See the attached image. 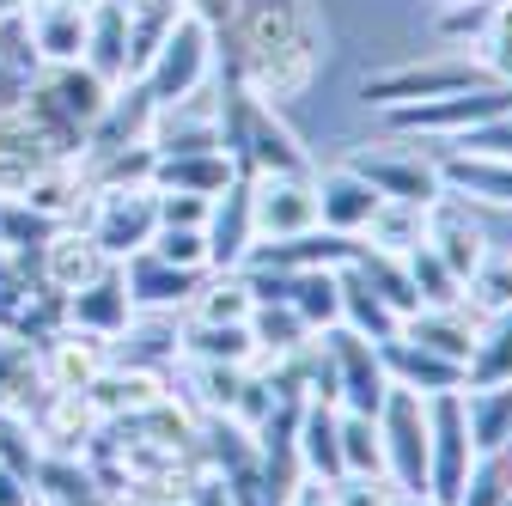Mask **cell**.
<instances>
[{
    "instance_id": "obj_1",
    "label": "cell",
    "mask_w": 512,
    "mask_h": 506,
    "mask_svg": "<svg viewBox=\"0 0 512 506\" xmlns=\"http://www.w3.org/2000/svg\"><path fill=\"white\" fill-rule=\"evenodd\" d=\"M488 86V74L476 68V55H427V61H397V68H378L360 80V104L366 110H403V104H427V98H452Z\"/></svg>"
},
{
    "instance_id": "obj_2",
    "label": "cell",
    "mask_w": 512,
    "mask_h": 506,
    "mask_svg": "<svg viewBox=\"0 0 512 506\" xmlns=\"http://www.w3.org/2000/svg\"><path fill=\"white\" fill-rule=\"evenodd\" d=\"M378 439H384V476L403 500H427V397L391 385L378 403Z\"/></svg>"
},
{
    "instance_id": "obj_3",
    "label": "cell",
    "mask_w": 512,
    "mask_h": 506,
    "mask_svg": "<svg viewBox=\"0 0 512 506\" xmlns=\"http://www.w3.org/2000/svg\"><path fill=\"white\" fill-rule=\"evenodd\" d=\"M476 470V446L464 427V391L427 397V506H458Z\"/></svg>"
},
{
    "instance_id": "obj_4",
    "label": "cell",
    "mask_w": 512,
    "mask_h": 506,
    "mask_svg": "<svg viewBox=\"0 0 512 506\" xmlns=\"http://www.w3.org/2000/svg\"><path fill=\"white\" fill-rule=\"evenodd\" d=\"M317 80V37L311 25H299L293 37L269 43V49H244L238 55V86L269 104V110H287L293 98H305V86Z\"/></svg>"
},
{
    "instance_id": "obj_5",
    "label": "cell",
    "mask_w": 512,
    "mask_h": 506,
    "mask_svg": "<svg viewBox=\"0 0 512 506\" xmlns=\"http://www.w3.org/2000/svg\"><path fill=\"white\" fill-rule=\"evenodd\" d=\"M208 74H214V31H208L202 19L177 13V25L165 31V43L153 49V61L141 68L135 86L147 92V104H171V98H183V92H196Z\"/></svg>"
},
{
    "instance_id": "obj_6",
    "label": "cell",
    "mask_w": 512,
    "mask_h": 506,
    "mask_svg": "<svg viewBox=\"0 0 512 506\" xmlns=\"http://www.w3.org/2000/svg\"><path fill=\"white\" fill-rule=\"evenodd\" d=\"M86 232L110 263L141 257L159 232V189H92L86 202Z\"/></svg>"
},
{
    "instance_id": "obj_7",
    "label": "cell",
    "mask_w": 512,
    "mask_h": 506,
    "mask_svg": "<svg viewBox=\"0 0 512 506\" xmlns=\"http://www.w3.org/2000/svg\"><path fill=\"white\" fill-rule=\"evenodd\" d=\"M250 220H256V244L317 232V171H263V177H250Z\"/></svg>"
},
{
    "instance_id": "obj_8",
    "label": "cell",
    "mask_w": 512,
    "mask_h": 506,
    "mask_svg": "<svg viewBox=\"0 0 512 506\" xmlns=\"http://www.w3.org/2000/svg\"><path fill=\"white\" fill-rule=\"evenodd\" d=\"M348 165L378 189L384 202H409V208H433L445 196V183H439V165L433 153H403L397 141H384V147H354Z\"/></svg>"
},
{
    "instance_id": "obj_9",
    "label": "cell",
    "mask_w": 512,
    "mask_h": 506,
    "mask_svg": "<svg viewBox=\"0 0 512 506\" xmlns=\"http://www.w3.org/2000/svg\"><path fill=\"white\" fill-rule=\"evenodd\" d=\"M324 354H330V372H336V409H354V415H378L391 378H384V360H378V342L354 336V330H324Z\"/></svg>"
},
{
    "instance_id": "obj_10",
    "label": "cell",
    "mask_w": 512,
    "mask_h": 506,
    "mask_svg": "<svg viewBox=\"0 0 512 506\" xmlns=\"http://www.w3.org/2000/svg\"><path fill=\"white\" fill-rule=\"evenodd\" d=\"M421 244L433 250V257L452 269L458 281H470L476 275V263L488 257V232H482V220L470 214V202H458V196H439L433 208H427V232H421Z\"/></svg>"
},
{
    "instance_id": "obj_11",
    "label": "cell",
    "mask_w": 512,
    "mask_h": 506,
    "mask_svg": "<svg viewBox=\"0 0 512 506\" xmlns=\"http://www.w3.org/2000/svg\"><path fill=\"white\" fill-rule=\"evenodd\" d=\"M445 196L476 202V208H506L512 214V159H488V153H458V147H439L433 153Z\"/></svg>"
},
{
    "instance_id": "obj_12",
    "label": "cell",
    "mask_w": 512,
    "mask_h": 506,
    "mask_svg": "<svg viewBox=\"0 0 512 506\" xmlns=\"http://www.w3.org/2000/svg\"><path fill=\"white\" fill-rule=\"evenodd\" d=\"M208 269H244V257L256 250V220H250V177L238 171L220 196L208 202Z\"/></svg>"
},
{
    "instance_id": "obj_13",
    "label": "cell",
    "mask_w": 512,
    "mask_h": 506,
    "mask_svg": "<svg viewBox=\"0 0 512 506\" xmlns=\"http://www.w3.org/2000/svg\"><path fill=\"white\" fill-rule=\"evenodd\" d=\"M116 263L98 250V238L86 232V226H61L49 244H43V287L49 293H61V299H74V293H86L92 281H104Z\"/></svg>"
},
{
    "instance_id": "obj_14",
    "label": "cell",
    "mask_w": 512,
    "mask_h": 506,
    "mask_svg": "<svg viewBox=\"0 0 512 506\" xmlns=\"http://www.w3.org/2000/svg\"><path fill=\"white\" fill-rule=\"evenodd\" d=\"M378 202H384V196H378V189H372L354 165H336V171L317 177V226H324V232L360 238V232L372 226Z\"/></svg>"
},
{
    "instance_id": "obj_15",
    "label": "cell",
    "mask_w": 512,
    "mask_h": 506,
    "mask_svg": "<svg viewBox=\"0 0 512 506\" xmlns=\"http://www.w3.org/2000/svg\"><path fill=\"white\" fill-rule=\"evenodd\" d=\"M378 360H384V378H391V385H403V391H415V397L464 391V366L445 360V354H433V348H421V342H409V336L378 342Z\"/></svg>"
},
{
    "instance_id": "obj_16",
    "label": "cell",
    "mask_w": 512,
    "mask_h": 506,
    "mask_svg": "<svg viewBox=\"0 0 512 506\" xmlns=\"http://www.w3.org/2000/svg\"><path fill=\"white\" fill-rule=\"evenodd\" d=\"M202 275H208V269H171V263H159L153 250H141V257L122 263V281H128V299H135V311H165V318H171L177 305L189 311V299H196Z\"/></svg>"
},
{
    "instance_id": "obj_17",
    "label": "cell",
    "mask_w": 512,
    "mask_h": 506,
    "mask_svg": "<svg viewBox=\"0 0 512 506\" xmlns=\"http://www.w3.org/2000/svg\"><path fill=\"white\" fill-rule=\"evenodd\" d=\"M37 372L49 378V391H92L98 378L110 372L104 336H86V330H61V336H49Z\"/></svg>"
},
{
    "instance_id": "obj_18",
    "label": "cell",
    "mask_w": 512,
    "mask_h": 506,
    "mask_svg": "<svg viewBox=\"0 0 512 506\" xmlns=\"http://www.w3.org/2000/svg\"><path fill=\"white\" fill-rule=\"evenodd\" d=\"M25 31H31L37 61H49V68H68V61L86 55V13H74L68 0H31Z\"/></svg>"
},
{
    "instance_id": "obj_19",
    "label": "cell",
    "mask_w": 512,
    "mask_h": 506,
    "mask_svg": "<svg viewBox=\"0 0 512 506\" xmlns=\"http://www.w3.org/2000/svg\"><path fill=\"white\" fill-rule=\"evenodd\" d=\"M68 324L74 330H86V336H122L128 324H135V299H128V281H122V263L104 275V281H92L86 293H74L68 299Z\"/></svg>"
},
{
    "instance_id": "obj_20",
    "label": "cell",
    "mask_w": 512,
    "mask_h": 506,
    "mask_svg": "<svg viewBox=\"0 0 512 506\" xmlns=\"http://www.w3.org/2000/svg\"><path fill=\"white\" fill-rule=\"evenodd\" d=\"M299 464L311 482L342 476V409L336 403H299Z\"/></svg>"
},
{
    "instance_id": "obj_21",
    "label": "cell",
    "mask_w": 512,
    "mask_h": 506,
    "mask_svg": "<svg viewBox=\"0 0 512 506\" xmlns=\"http://www.w3.org/2000/svg\"><path fill=\"white\" fill-rule=\"evenodd\" d=\"M476 324L482 318H476V311H464V299H458V305H427V311H415V318H403V336L464 366L470 348H476Z\"/></svg>"
},
{
    "instance_id": "obj_22",
    "label": "cell",
    "mask_w": 512,
    "mask_h": 506,
    "mask_svg": "<svg viewBox=\"0 0 512 506\" xmlns=\"http://www.w3.org/2000/svg\"><path fill=\"white\" fill-rule=\"evenodd\" d=\"M464 427L476 458H500L512 446V385H464Z\"/></svg>"
},
{
    "instance_id": "obj_23",
    "label": "cell",
    "mask_w": 512,
    "mask_h": 506,
    "mask_svg": "<svg viewBox=\"0 0 512 506\" xmlns=\"http://www.w3.org/2000/svg\"><path fill=\"white\" fill-rule=\"evenodd\" d=\"M250 311L256 299H250L244 269H208L196 299H189V324H250Z\"/></svg>"
},
{
    "instance_id": "obj_24",
    "label": "cell",
    "mask_w": 512,
    "mask_h": 506,
    "mask_svg": "<svg viewBox=\"0 0 512 506\" xmlns=\"http://www.w3.org/2000/svg\"><path fill=\"white\" fill-rule=\"evenodd\" d=\"M238 177V165L226 153H165L153 171V189H183V196H220Z\"/></svg>"
},
{
    "instance_id": "obj_25",
    "label": "cell",
    "mask_w": 512,
    "mask_h": 506,
    "mask_svg": "<svg viewBox=\"0 0 512 506\" xmlns=\"http://www.w3.org/2000/svg\"><path fill=\"white\" fill-rule=\"evenodd\" d=\"M287 305L305 318L311 336L336 330V324H342V269H305V275H293Z\"/></svg>"
},
{
    "instance_id": "obj_26",
    "label": "cell",
    "mask_w": 512,
    "mask_h": 506,
    "mask_svg": "<svg viewBox=\"0 0 512 506\" xmlns=\"http://www.w3.org/2000/svg\"><path fill=\"white\" fill-rule=\"evenodd\" d=\"M464 385H512V311L476 324V348L464 360Z\"/></svg>"
},
{
    "instance_id": "obj_27",
    "label": "cell",
    "mask_w": 512,
    "mask_h": 506,
    "mask_svg": "<svg viewBox=\"0 0 512 506\" xmlns=\"http://www.w3.org/2000/svg\"><path fill=\"white\" fill-rule=\"evenodd\" d=\"M342 330H354V336H366V342H397L403 336V318L391 305H384L354 269H342Z\"/></svg>"
},
{
    "instance_id": "obj_28",
    "label": "cell",
    "mask_w": 512,
    "mask_h": 506,
    "mask_svg": "<svg viewBox=\"0 0 512 506\" xmlns=\"http://www.w3.org/2000/svg\"><path fill=\"white\" fill-rule=\"evenodd\" d=\"M183 354L214 360V366H256V336H250V324H189Z\"/></svg>"
},
{
    "instance_id": "obj_29",
    "label": "cell",
    "mask_w": 512,
    "mask_h": 506,
    "mask_svg": "<svg viewBox=\"0 0 512 506\" xmlns=\"http://www.w3.org/2000/svg\"><path fill=\"white\" fill-rule=\"evenodd\" d=\"M427 232V208H409V202H378L372 226L360 232L366 250H384V257H409V250L421 244Z\"/></svg>"
},
{
    "instance_id": "obj_30",
    "label": "cell",
    "mask_w": 512,
    "mask_h": 506,
    "mask_svg": "<svg viewBox=\"0 0 512 506\" xmlns=\"http://www.w3.org/2000/svg\"><path fill=\"white\" fill-rule=\"evenodd\" d=\"M250 336H256V360H281V354H293V348H305V342H311L305 318H299L287 299L256 305V311H250Z\"/></svg>"
},
{
    "instance_id": "obj_31",
    "label": "cell",
    "mask_w": 512,
    "mask_h": 506,
    "mask_svg": "<svg viewBox=\"0 0 512 506\" xmlns=\"http://www.w3.org/2000/svg\"><path fill=\"white\" fill-rule=\"evenodd\" d=\"M464 311H476V318L512 311V257L506 250H488V257L476 263V275L464 281Z\"/></svg>"
},
{
    "instance_id": "obj_32",
    "label": "cell",
    "mask_w": 512,
    "mask_h": 506,
    "mask_svg": "<svg viewBox=\"0 0 512 506\" xmlns=\"http://www.w3.org/2000/svg\"><path fill=\"white\" fill-rule=\"evenodd\" d=\"M470 55H476V68H482L488 80L512 86V0H494V13H488L482 37L470 43Z\"/></svg>"
},
{
    "instance_id": "obj_33",
    "label": "cell",
    "mask_w": 512,
    "mask_h": 506,
    "mask_svg": "<svg viewBox=\"0 0 512 506\" xmlns=\"http://www.w3.org/2000/svg\"><path fill=\"white\" fill-rule=\"evenodd\" d=\"M403 269H409V287H415L421 311H427V305H458V299H464V281H458L452 269H445V263L433 257V250H427V244H415V250H409V257H403Z\"/></svg>"
},
{
    "instance_id": "obj_34",
    "label": "cell",
    "mask_w": 512,
    "mask_h": 506,
    "mask_svg": "<svg viewBox=\"0 0 512 506\" xmlns=\"http://www.w3.org/2000/svg\"><path fill=\"white\" fill-rule=\"evenodd\" d=\"M342 470H354V476H384V439H378V421H372V415L342 409Z\"/></svg>"
},
{
    "instance_id": "obj_35",
    "label": "cell",
    "mask_w": 512,
    "mask_h": 506,
    "mask_svg": "<svg viewBox=\"0 0 512 506\" xmlns=\"http://www.w3.org/2000/svg\"><path fill=\"white\" fill-rule=\"evenodd\" d=\"M147 250L171 269H208V232L202 226H159Z\"/></svg>"
},
{
    "instance_id": "obj_36",
    "label": "cell",
    "mask_w": 512,
    "mask_h": 506,
    "mask_svg": "<svg viewBox=\"0 0 512 506\" xmlns=\"http://www.w3.org/2000/svg\"><path fill=\"white\" fill-rule=\"evenodd\" d=\"M324 494H330V506H403V494H397L391 476H354V470H342L336 482H324Z\"/></svg>"
},
{
    "instance_id": "obj_37",
    "label": "cell",
    "mask_w": 512,
    "mask_h": 506,
    "mask_svg": "<svg viewBox=\"0 0 512 506\" xmlns=\"http://www.w3.org/2000/svg\"><path fill=\"white\" fill-rule=\"evenodd\" d=\"M506 500H512V476H506V464H500V458H476V470H470L458 506H506Z\"/></svg>"
},
{
    "instance_id": "obj_38",
    "label": "cell",
    "mask_w": 512,
    "mask_h": 506,
    "mask_svg": "<svg viewBox=\"0 0 512 506\" xmlns=\"http://www.w3.org/2000/svg\"><path fill=\"white\" fill-rule=\"evenodd\" d=\"M488 13H494V0H445V7H439V31L476 43L482 25H488Z\"/></svg>"
},
{
    "instance_id": "obj_39",
    "label": "cell",
    "mask_w": 512,
    "mask_h": 506,
    "mask_svg": "<svg viewBox=\"0 0 512 506\" xmlns=\"http://www.w3.org/2000/svg\"><path fill=\"white\" fill-rule=\"evenodd\" d=\"M458 153L512 159V110H506V116H494V122H482V129H470V135H458Z\"/></svg>"
},
{
    "instance_id": "obj_40",
    "label": "cell",
    "mask_w": 512,
    "mask_h": 506,
    "mask_svg": "<svg viewBox=\"0 0 512 506\" xmlns=\"http://www.w3.org/2000/svg\"><path fill=\"white\" fill-rule=\"evenodd\" d=\"M214 196H183V189H159V226H208Z\"/></svg>"
},
{
    "instance_id": "obj_41",
    "label": "cell",
    "mask_w": 512,
    "mask_h": 506,
    "mask_svg": "<svg viewBox=\"0 0 512 506\" xmlns=\"http://www.w3.org/2000/svg\"><path fill=\"white\" fill-rule=\"evenodd\" d=\"M183 13H189V19H202L208 31H220V25H238L244 0H183Z\"/></svg>"
},
{
    "instance_id": "obj_42",
    "label": "cell",
    "mask_w": 512,
    "mask_h": 506,
    "mask_svg": "<svg viewBox=\"0 0 512 506\" xmlns=\"http://www.w3.org/2000/svg\"><path fill=\"white\" fill-rule=\"evenodd\" d=\"M287 506H330V494H324V482H311V476H305V482L287 494Z\"/></svg>"
},
{
    "instance_id": "obj_43",
    "label": "cell",
    "mask_w": 512,
    "mask_h": 506,
    "mask_svg": "<svg viewBox=\"0 0 512 506\" xmlns=\"http://www.w3.org/2000/svg\"><path fill=\"white\" fill-rule=\"evenodd\" d=\"M68 7H74V13H98V7H104V0H68Z\"/></svg>"
},
{
    "instance_id": "obj_44",
    "label": "cell",
    "mask_w": 512,
    "mask_h": 506,
    "mask_svg": "<svg viewBox=\"0 0 512 506\" xmlns=\"http://www.w3.org/2000/svg\"><path fill=\"white\" fill-rule=\"evenodd\" d=\"M104 506H147V500H135V494H116V500H104Z\"/></svg>"
},
{
    "instance_id": "obj_45",
    "label": "cell",
    "mask_w": 512,
    "mask_h": 506,
    "mask_svg": "<svg viewBox=\"0 0 512 506\" xmlns=\"http://www.w3.org/2000/svg\"><path fill=\"white\" fill-rule=\"evenodd\" d=\"M500 464H506V476H512V446H506V452H500Z\"/></svg>"
},
{
    "instance_id": "obj_46",
    "label": "cell",
    "mask_w": 512,
    "mask_h": 506,
    "mask_svg": "<svg viewBox=\"0 0 512 506\" xmlns=\"http://www.w3.org/2000/svg\"><path fill=\"white\" fill-rule=\"evenodd\" d=\"M506 257H512V244H506Z\"/></svg>"
},
{
    "instance_id": "obj_47",
    "label": "cell",
    "mask_w": 512,
    "mask_h": 506,
    "mask_svg": "<svg viewBox=\"0 0 512 506\" xmlns=\"http://www.w3.org/2000/svg\"><path fill=\"white\" fill-rule=\"evenodd\" d=\"M439 7H445V0H439Z\"/></svg>"
}]
</instances>
